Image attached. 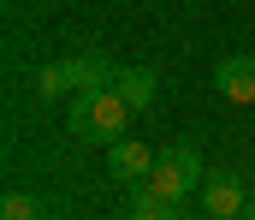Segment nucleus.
Here are the masks:
<instances>
[{
  "mask_svg": "<svg viewBox=\"0 0 255 220\" xmlns=\"http://www.w3.org/2000/svg\"><path fill=\"white\" fill-rule=\"evenodd\" d=\"M130 107L125 95H119V83H107V89H95V95H77L71 101V119H65V131L71 137H83V143H119L130 125Z\"/></svg>",
  "mask_w": 255,
  "mask_h": 220,
  "instance_id": "obj_1",
  "label": "nucleus"
},
{
  "mask_svg": "<svg viewBox=\"0 0 255 220\" xmlns=\"http://www.w3.org/2000/svg\"><path fill=\"white\" fill-rule=\"evenodd\" d=\"M160 220H178V215H160Z\"/></svg>",
  "mask_w": 255,
  "mask_h": 220,
  "instance_id": "obj_11",
  "label": "nucleus"
},
{
  "mask_svg": "<svg viewBox=\"0 0 255 220\" xmlns=\"http://www.w3.org/2000/svg\"><path fill=\"white\" fill-rule=\"evenodd\" d=\"M113 83H119V95H125L136 113H142V107L154 101V72H148V66H125V72L113 77Z\"/></svg>",
  "mask_w": 255,
  "mask_h": 220,
  "instance_id": "obj_7",
  "label": "nucleus"
},
{
  "mask_svg": "<svg viewBox=\"0 0 255 220\" xmlns=\"http://www.w3.org/2000/svg\"><path fill=\"white\" fill-rule=\"evenodd\" d=\"M244 220H255V191H250V203H244Z\"/></svg>",
  "mask_w": 255,
  "mask_h": 220,
  "instance_id": "obj_10",
  "label": "nucleus"
},
{
  "mask_svg": "<svg viewBox=\"0 0 255 220\" xmlns=\"http://www.w3.org/2000/svg\"><path fill=\"white\" fill-rule=\"evenodd\" d=\"M36 209H42V203H36L30 191H12V197L0 203V220H36Z\"/></svg>",
  "mask_w": 255,
  "mask_h": 220,
  "instance_id": "obj_9",
  "label": "nucleus"
},
{
  "mask_svg": "<svg viewBox=\"0 0 255 220\" xmlns=\"http://www.w3.org/2000/svg\"><path fill=\"white\" fill-rule=\"evenodd\" d=\"M244 203H250V191H244V179H238V173H226V167H220V173H208V179H202V209H208L214 220L244 215Z\"/></svg>",
  "mask_w": 255,
  "mask_h": 220,
  "instance_id": "obj_3",
  "label": "nucleus"
},
{
  "mask_svg": "<svg viewBox=\"0 0 255 220\" xmlns=\"http://www.w3.org/2000/svg\"><path fill=\"white\" fill-rule=\"evenodd\" d=\"M113 149V155H107V167H113V179H119V185H142V179H148V173H154V155H148V149L136 143V137H119V143H107Z\"/></svg>",
  "mask_w": 255,
  "mask_h": 220,
  "instance_id": "obj_5",
  "label": "nucleus"
},
{
  "mask_svg": "<svg viewBox=\"0 0 255 220\" xmlns=\"http://www.w3.org/2000/svg\"><path fill=\"white\" fill-rule=\"evenodd\" d=\"M65 89H71V72H65V60H54V66H42V72H36V95H42V101H60Z\"/></svg>",
  "mask_w": 255,
  "mask_h": 220,
  "instance_id": "obj_8",
  "label": "nucleus"
},
{
  "mask_svg": "<svg viewBox=\"0 0 255 220\" xmlns=\"http://www.w3.org/2000/svg\"><path fill=\"white\" fill-rule=\"evenodd\" d=\"M65 72H71V95H95V89H107L119 77L107 66V54H77V60H65Z\"/></svg>",
  "mask_w": 255,
  "mask_h": 220,
  "instance_id": "obj_6",
  "label": "nucleus"
},
{
  "mask_svg": "<svg viewBox=\"0 0 255 220\" xmlns=\"http://www.w3.org/2000/svg\"><path fill=\"white\" fill-rule=\"evenodd\" d=\"M148 185L160 191V203H166V209H178L190 191H202V155H196V143H172L166 155H154Z\"/></svg>",
  "mask_w": 255,
  "mask_h": 220,
  "instance_id": "obj_2",
  "label": "nucleus"
},
{
  "mask_svg": "<svg viewBox=\"0 0 255 220\" xmlns=\"http://www.w3.org/2000/svg\"><path fill=\"white\" fill-rule=\"evenodd\" d=\"M214 89H220L226 101L250 107L255 101V54H226V60L214 66Z\"/></svg>",
  "mask_w": 255,
  "mask_h": 220,
  "instance_id": "obj_4",
  "label": "nucleus"
}]
</instances>
